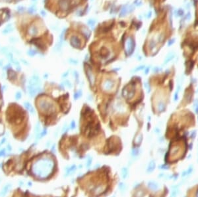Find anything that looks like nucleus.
Returning <instances> with one entry per match:
<instances>
[{
    "instance_id": "nucleus-16",
    "label": "nucleus",
    "mask_w": 198,
    "mask_h": 197,
    "mask_svg": "<svg viewBox=\"0 0 198 197\" xmlns=\"http://www.w3.org/2000/svg\"><path fill=\"white\" fill-rule=\"evenodd\" d=\"M29 33L30 35H36L38 33V29H37V27H35V26H33V27H30Z\"/></svg>"
},
{
    "instance_id": "nucleus-30",
    "label": "nucleus",
    "mask_w": 198,
    "mask_h": 197,
    "mask_svg": "<svg viewBox=\"0 0 198 197\" xmlns=\"http://www.w3.org/2000/svg\"><path fill=\"white\" fill-rule=\"evenodd\" d=\"M145 88H146V89L148 90V92H150V86H149V85L148 84V83H146V82H145Z\"/></svg>"
},
{
    "instance_id": "nucleus-19",
    "label": "nucleus",
    "mask_w": 198,
    "mask_h": 197,
    "mask_svg": "<svg viewBox=\"0 0 198 197\" xmlns=\"http://www.w3.org/2000/svg\"><path fill=\"white\" fill-rule=\"evenodd\" d=\"M127 12V6H124L122 9H121V11L120 13V17H124Z\"/></svg>"
},
{
    "instance_id": "nucleus-37",
    "label": "nucleus",
    "mask_w": 198,
    "mask_h": 197,
    "mask_svg": "<svg viewBox=\"0 0 198 197\" xmlns=\"http://www.w3.org/2000/svg\"><path fill=\"white\" fill-rule=\"evenodd\" d=\"M196 196H197V197H198V191H197V193H196Z\"/></svg>"
},
{
    "instance_id": "nucleus-5",
    "label": "nucleus",
    "mask_w": 198,
    "mask_h": 197,
    "mask_svg": "<svg viewBox=\"0 0 198 197\" xmlns=\"http://www.w3.org/2000/svg\"><path fill=\"white\" fill-rule=\"evenodd\" d=\"M135 40L132 37H128L126 39V44H125V52L127 56H130L133 54V51L135 50Z\"/></svg>"
},
{
    "instance_id": "nucleus-11",
    "label": "nucleus",
    "mask_w": 198,
    "mask_h": 197,
    "mask_svg": "<svg viewBox=\"0 0 198 197\" xmlns=\"http://www.w3.org/2000/svg\"><path fill=\"white\" fill-rule=\"evenodd\" d=\"M148 186H149V188H150L151 190L154 191H157L159 188V186L158 185V183H157L156 182H154V181H150V182H149L148 183Z\"/></svg>"
},
{
    "instance_id": "nucleus-2",
    "label": "nucleus",
    "mask_w": 198,
    "mask_h": 197,
    "mask_svg": "<svg viewBox=\"0 0 198 197\" xmlns=\"http://www.w3.org/2000/svg\"><path fill=\"white\" fill-rule=\"evenodd\" d=\"M40 110L43 113L50 114L53 113L56 110V106L52 101L47 98H42L39 101Z\"/></svg>"
},
{
    "instance_id": "nucleus-33",
    "label": "nucleus",
    "mask_w": 198,
    "mask_h": 197,
    "mask_svg": "<svg viewBox=\"0 0 198 197\" xmlns=\"http://www.w3.org/2000/svg\"><path fill=\"white\" fill-rule=\"evenodd\" d=\"M194 109H195V112L197 113H198V103H196L195 105H194Z\"/></svg>"
},
{
    "instance_id": "nucleus-24",
    "label": "nucleus",
    "mask_w": 198,
    "mask_h": 197,
    "mask_svg": "<svg viewBox=\"0 0 198 197\" xmlns=\"http://www.w3.org/2000/svg\"><path fill=\"white\" fill-rule=\"evenodd\" d=\"M36 54V51L33 50V49H30L29 51H28V54H29V56H30V57H33V56H34Z\"/></svg>"
},
{
    "instance_id": "nucleus-27",
    "label": "nucleus",
    "mask_w": 198,
    "mask_h": 197,
    "mask_svg": "<svg viewBox=\"0 0 198 197\" xmlns=\"http://www.w3.org/2000/svg\"><path fill=\"white\" fill-rule=\"evenodd\" d=\"M92 158L91 157H89V158H88V159H87V167H90L91 166V165L92 163Z\"/></svg>"
},
{
    "instance_id": "nucleus-18",
    "label": "nucleus",
    "mask_w": 198,
    "mask_h": 197,
    "mask_svg": "<svg viewBox=\"0 0 198 197\" xmlns=\"http://www.w3.org/2000/svg\"><path fill=\"white\" fill-rule=\"evenodd\" d=\"M121 175H122V177L124 179H126L128 176V170H127V168H123L122 170H121Z\"/></svg>"
},
{
    "instance_id": "nucleus-29",
    "label": "nucleus",
    "mask_w": 198,
    "mask_h": 197,
    "mask_svg": "<svg viewBox=\"0 0 198 197\" xmlns=\"http://www.w3.org/2000/svg\"><path fill=\"white\" fill-rule=\"evenodd\" d=\"M27 108H28V109H29V110L32 113H34V110H33V107L31 106V105L29 104H27Z\"/></svg>"
},
{
    "instance_id": "nucleus-4",
    "label": "nucleus",
    "mask_w": 198,
    "mask_h": 197,
    "mask_svg": "<svg viewBox=\"0 0 198 197\" xmlns=\"http://www.w3.org/2000/svg\"><path fill=\"white\" fill-rule=\"evenodd\" d=\"M135 94V86L133 84H127L122 90V96L126 100H131Z\"/></svg>"
},
{
    "instance_id": "nucleus-25",
    "label": "nucleus",
    "mask_w": 198,
    "mask_h": 197,
    "mask_svg": "<svg viewBox=\"0 0 198 197\" xmlns=\"http://www.w3.org/2000/svg\"><path fill=\"white\" fill-rule=\"evenodd\" d=\"M119 188L122 191H124L125 188H126V185H125L123 182H121V183H120V185H119Z\"/></svg>"
},
{
    "instance_id": "nucleus-14",
    "label": "nucleus",
    "mask_w": 198,
    "mask_h": 197,
    "mask_svg": "<svg viewBox=\"0 0 198 197\" xmlns=\"http://www.w3.org/2000/svg\"><path fill=\"white\" fill-rule=\"evenodd\" d=\"M166 108L165 103L163 101H160L158 103L157 105V110L159 111V112H163L164 111Z\"/></svg>"
},
{
    "instance_id": "nucleus-8",
    "label": "nucleus",
    "mask_w": 198,
    "mask_h": 197,
    "mask_svg": "<svg viewBox=\"0 0 198 197\" xmlns=\"http://www.w3.org/2000/svg\"><path fill=\"white\" fill-rule=\"evenodd\" d=\"M105 190V186L104 185H98L94 186V188L92 189V192L93 194L95 195H100L104 192Z\"/></svg>"
},
{
    "instance_id": "nucleus-31",
    "label": "nucleus",
    "mask_w": 198,
    "mask_h": 197,
    "mask_svg": "<svg viewBox=\"0 0 198 197\" xmlns=\"http://www.w3.org/2000/svg\"><path fill=\"white\" fill-rule=\"evenodd\" d=\"M24 10V7H23V6H20V7H18V11L20 12H23Z\"/></svg>"
},
{
    "instance_id": "nucleus-36",
    "label": "nucleus",
    "mask_w": 198,
    "mask_h": 197,
    "mask_svg": "<svg viewBox=\"0 0 198 197\" xmlns=\"http://www.w3.org/2000/svg\"><path fill=\"white\" fill-rule=\"evenodd\" d=\"M147 70H145V74H147L148 72H149V68H147Z\"/></svg>"
},
{
    "instance_id": "nucleus-21",
    "label": "nucleus",
    "mask_w": 198,
    "mask_h": 197,
    "mask_svg": "<svg viewBox=\"0 0 198 197\" xmlns=\"http://www.w3.org/2000/svg\"><path fill=\"white\" fill-rule=\"evenodd\" d=\"M81 96H82V92H81V90H79V91H77V92L75 93V94H74V99L75 100H78Z\"/></svg>"
},
{
    "instance_id": "nucleus-22",
    "label": "nucleus",
    "mask_w": 198,
    "mask_h": 197,
    "mask_svg": "<svg viewBox=\"0 0 198 197\" xmlns=\"http://www.w3.org/2000/svg\"><path fill=\"white\" fill-rule=\"evenodd\" d=\"M192 172V167H189V169H188V170L183 172V173H182V176H186V175H189Z\"/></svg>"
},
{
    "instance_id": "nucleus-1",
    "label": "nucleus",
    "mask_w": 198,
    "mask_h": 197,
    "mask_svg": "<svg viewBox=\"0 0 198 197\" xmlns=\"http://www.w3.org/2000/svg\"><path fill=\"white\" fill-rule=\"evenodd\" d=\"M54 168V162L49 157H42L33 165L32 171L37 178L46 179L50 176Z\"/></svg>"
},
{
    "instance_id": "nucleus-10",
    "label": "nucleus",
    "mask_w": 198,
    "mask_h": 197,
    "mask_svg": "<svg viewBox=\"0 0 198 197\" xmlns=\"http://www.w3.org/2000/svg\"><path fill=\"white\" fill-rule=\"evenodd\" d=\"M59 6L61 9L63 10H67L69 7V2L68 0H60L59 1Z\"/></svg>"
},
{
    "instance_id": "nucleus-9",
    "label": "nucleus",
    "mask_w": 198,
    "mask_h": 197,
    "mask_svg": "<svg viewBox=\"0 0 198 197\" xmlns=\"http://www.w3.org/2000/svg\"><path fill=\"white\" fill-rule=\"evenodd\" d=\"M70 42H71V45L73 47L75 48H79L81 46V41L76 36H73L70 39Z\"/></svg>"
},
{
    "instance_id": "nucleus-6",
    "label": "nucleus",
    "mask_w": 198,
    "mask_h": 197,
    "mask_svg": "<svg viewBox=\"0 0 198 197\" xmlns=\"http://www.w3.org/2000/svg\"><path fill=\"white\" fill-rule=\"evenodd\" d=\"M102 89L106 92H112L114 88H115V82L112 79H106L104 81L102 85Z\"/></svg>"
},
{
    "instance_id": "nucleus-3",
    "label": "nucleus",
    "mask_w": 198,
    "mask_h": 197,
    "mask_svg": "<svg viewBox=\"0 0 198 197\" xmlns=\"http://www.w3.org/2000/svg\"><path fill=\"white\" fill-rule=\"evenodd\" d=\"M40 81L37 76H34L29 81V92L30 94L34 96L40 90Z\"/></svg>"
},
{
    "instance_id": "nucleus-26",
    "label": "nucleus",
    "mask_w": 198,
    "mask_h": 197,
    "mask_svg": "<svg viewBox=\"0 0 198 197\" xmlns=\"http://www.w3.org/2000/svg\"><path fill=\"white\" fill-rule=\"evenodd\" d=\"M173 57H174V55H172H172H170V56H169V57H167V58H166V59L165 60V62H164V64H166L167 63H169L170 60H171L173 59Z\"/></svg>"
},
{
    "instance_id": "nucleus-13",
    "label": "nucleus",
    "mask_w": 198,
    "mask_h": 197,
    "mask_svg": "<svg viewBox=\"0 0 198 197\" xmlns=\"http://www.w3.org/2000/svg\"><path fill=\"white\" fill-rule=\"evenodd\" d=\"M155 167H156V164H155V162L154 161H151L149 164L148 165L147 169V173H151L153 172L154 170V169H155Z\"/></svg>"
},
{
    "instance_id": "nucleus-15",
    "label": "nucleus",
    "mask_w": 198,
    "mask_h": 197,
    "mask_svg": "<svg viewBox=\"0 0 198 197\" xmlns=\"http://www.w3.org/2000/svg\"><path fill=\"white\" fill-rule=\"evenodd\" d=\"M143 140V135L141 133L139 134L137 137H135V140H134V142H135V144L137 145H139L141 143V141Z\"/></svg>"
},
{
    "instance_id": "nucleus-28",
    "label": "nucleus",
    "mask_w": 198,
    "mask_h": 197,
    "mask_svg": "<svg viewBox=\"0 0 198 197\" xmlns=\"http://www.w3.org/2000/svg\"><path fill=\"white\" fill-rule=\"evenodd\" d=\"M178 92H179V90H177V91H176V93H175L174 97V101H177L178 100Z\"/></svg>"
},
{
    "instance_id": "nucleus-32",
    "label": "nucleus",
    "mask_w": 198,
    "mask_h": 197,
    "mask_svg": "<svg viewBox=\"0 0 198 197\" xmlns=\"http://www.w3.org/2000/svg\"><path fill=\"white\" fill-rule=\"evenodd\" d=\"M143 68H144V66H139V67H137V69H135V70H134V72L139 71V70H140L141 69H143Z\"/></svg>"
},
{
    "instance_id": "nucleus-7",
    "label": "nucleus",
    "mask_w": 198,
    "mask_h": 197,
    "mask_svg": "<svg viewBox=\"0 0 198 197\" xmlns=\"http://www.w3.org/2000/svg\"><path fill=\"white\" fill-rule=\"evenodd\" d=\"M85 69L86 74L88 78V80L89 81V83L91 84V86H93L95 85V76L92 72V68L89 65V64H85Z\"/></svg>"
},
{
    "instance_id": "nucleus-17",
    "label": "nucleus",
    "mask_w": 198,
    "mask_h": 197,
    "mask_svg": "<svg viewBox=\"0 0 198 197\" xmlns=\"http://www.w3.org/2000/svg\"><path fill=\"white\" fill-rule=\"evenodd\" d=\"M76 169H77V167H76V165H72L71 167H69L68 170H67V175H71V174H72V173H73L76 170Z\"/></svg>"
},
{
    "instance_id": "nucleus-38",
    "label": "nucleus",
    "mask_w": 198,
    "mask_h": 197,
    "mask_svg": "<svg viewBox=\"0 0 198 197\" xmlns=\"http://www.w3.org/2000/svg\"><path fill=\"white\" fill-rule=\"evenodd\" d=\"M3 1H9L10 0H3Z\"/></svg>"
},
{
    "instance_id": "nucleus-23",
    "label": "nucleus",
    "mask_w": 198,
    "mask_h": 197,
    "mask_svg": "<svg viewBox=\"0 0 198 197\" xmlns=\"http://www.w3.org/2000/svg\"><path fill=\"white\" fill-rule=\"evenodd\" d=\"M36 11V7L34 5L31 6V7H30L29 8V13L33 14L34 13H35Z\"/></svg>"
},
{
    "instance_id": "nucleus-12",
    "label": "nucleus",
    "mask_w": 198,
    "mask_h": 197,
    "mask_svg": "<svg viewBox=\"0 0 198 197\" xmlns=\"http://www.w3.org/2000/svg\"><path fill=\"white\" fill-rule=\"evenodd\" d=\"M13 31H14V28L13 27L12 24H9V25H7L6 26L5 28L3 30L2 33H3V35H7V34H9V33L13 32Z\"/></svg>"
},
{
    "instance_id": "nucleus-35",
    "label": "nucleus",
    "mask_w": 198,
    "mask_h": 197,
    "mask_svg": "<svg viewBox=\"0 0 198 197\" xmlns=\"http://www.w3.org/2000/svg\"><path fill=\"white\" fill-rule=\"evenodd\" d=\"M88 23H89V25H94V24L95 23V21H91H91H89V22H88Z\"/></svg>"
},
{
    "instance_id": "nucleus-34",
    "label": "nucleus",
    "mask_w": 198,
    "mask_h": 197,
    "mask_svg": "<svg viewBox=\"0 0 198 197\" xmlns=\"http://www.w3.org/2000/svg\"><path fill=\"white\" fill-rule=\"evenodd\" d=\"M75 128V122H74V121H73L72 122H71V129H74Z\"/></svg>"
},
{
    "instance_id": "nucleus-20",
    "label": "nucleus",
    "mask_w": 198,
    "mask_h": 197,
    "mask_svg": "<svg viewBox=\"0 0 198 197\" xmlns=\"http://www.w3.org/2000/svg\"><path fill=\"white\" fill-rule=\"evenodd\" d=\"M139 149L138 148H133L131 150V155L133 157H135L139 154Z\"/></svg>"
}]
</instances>
